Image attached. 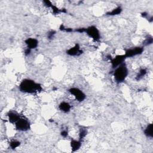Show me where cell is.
Returning a JSON list of instances; mask_svg holds the SVG:
<instances>
[{
  "instance_id": "obj_14",
  "label": "cell",
  "mask_w": 153,
  "mask_h": 153,
  "mask_svg": "<svg viewBox=\"0 0 153 153\" xmlns=\"http://www.w3.org/2000/svg\"><path fill=\"white\" fill-rule=\"evenodd\" d=\"M122 12V8L121 7H117L113 9L111 11H109L106 13V15L108 16H116L121 14Z\"/></svg>"
},
{
  "instance_id": "obj_13",
  "label": "cell",
  "mask_w": 153,
  "mask_h": 153,
  "mask_svg": "<svg viewBox=\"0 0 153 153\" xmlns=\"http://www.w3.org/2000/svg\"><path fill=\"white\" fill-rule=\"evenodd\" d=\"M153 127H152V124L150 123L148 124L146 127H145L144 130V134L148 137L152 138L153 136Z\"/></svg>"
},
{
  "instance_id": "obj_7",
  "label": "cell",
  "mask_w": 153,
  "mask_h": 153,
  "mask_svg": "<svg viewBox=\"0 0 153 153\" xmlns=\"http://www.w3.org/2000/svg\"><path fill=\"white\" fill-rule=\"evenodd\" d=\"M126 59V58L124 54L117 55L115 57L111 58L110 60H111L112 68V69H115L119 65H120L121 64L124 63Z\"/></svg>"
},
{
  "instance_id": "obj_20",
  "label": "cell",
  "mask_w": 153,
  "mask_h": 153,
  "mask_svg": "<svg viewBox=\"0 0 153 153\" xmlns=\"http://www.w3.org/2000/svg\"><path fill=\"white\" fill-rule=\"evenodd\" d=\"M60 134L63 137H66L68 136V131L67 130H63L61 131Z\"/></svg>"
},
{
  "instance_id": "obj_15",
  "label": "cell",
  "mask_w": 153,
  "mask_h": 153,
  "mask_svg": "<svg viewBox=\"0 0 153 153\" xmlns=\"http://www.w3.org/2000/svg\"><path fill=\"white\" fill-rule=\"evenodd\" d=\"M147 73V71L146 69L145 68H142L139 70V73L137 74V75L136 76V80H140V79H142Z\"/></svg>"
},
{
  "instance_id": "obj_11",
  "label": "cell",
  "mask_w": 153,
  "mask_h": 153,
  "mask_svg": "<svg viewBox=\"0 0 153 153\" xmlns=\"http://www.w3.org/2000/svg\"><path fill=\"white\" fill-rule=\"evenodd\" d=\"M59 109L64 113H68L71 109V105L69 103L63 101L59 105Z\"/></svg>"
},
{
  "instance_id": "obj_9",
  "label": "cell",
  "mask_w": 153,
  "mask_h": 153,
  "mask_svg": "<svg viewBox=\"0 0 153 153\" xmlns=\"http://www.w3.org/2000/svg\"><path fill=\"white\" fill-rule=\"evenodd\" d=\"M25 42L27 46V48L30 49L31 50L33 49H35L38 46L39 41L37 39L34 38H28L25 39Z\"/></svg>"
},
{
  "instance_id": "obj_3",
  "label": "cell",
  "mask_w": 153,
  "mask_h": 153,
  "mask_svg": "<svg viewBox=\"0 0 153 153\" xmlns=\"http://www.w3.org/2000/svg\"><path fill=\"white\" fill-rule=\"evenodd\" d=\"M16 129L21 131H26L30 129V124L29 120L25 118L20 117L18 121L14 124Z\"/></svg>"
},
{
  "instance_id": "obj_4",
  "label": "cell",
  "mask_w": 153,
  "mask_h": 153,
  "mask_svg": "<svg viewBox=\"0 0 153 153\" xmlns=\"http://www.w3.org/2000/svg\"><path fill=\"white\" fill-rule=\"evenodd\" d=\"M85 32L91 38L95 41H98L100 39V33L97 27L94 25L90 26L85 28Z\"/></svg>"
},
{
  "instance_id": "obj_5",
  "label": "cell",
  "mask_w": 153,
  "mask_h": 153,
  "mask_svg": "<svg viewBox=\"0 0 153 153\" xmlns=\"http://www.w3.org/2000/svg\"><path fill=\"white\" fill-rule=\"evenodd\" d=\"M68 91L71 94L73 95L78 102H83L86 98V94L79 88L71 87L68 90Z\"/></svg>"
},
{
  "instance_id": "obj_17",
  "label": "cell",
  "mask_w": 153,
  "mask_h": 153,
  "mask_svg": "<svg viewBox=\"0 0 153 153\" xmlns=\"http://www.w3.org/2000/svg\"><path fill=\"white\" fill-rule=\"evenodd\" d=\"M20 145V142L18 140H11L10 142V147L11 148V149H15L17 148H18L19 146Z\"/></svg>"
},
{
  "instance_id": "obj_6",
  "label": "cell",
  "mask_w": 153,
  "mask_h": 153,
  "mask_svg": "<svg viewBox=\"0 0 153 153\" xmlns=\"http://www.w3.org/2000/svg\"><path fill=\"white\" fill-rule=\"evenodd\" d=\"M143 47H134L131 48H128L126 50L125 53L124 54L126 58L132 57L136 56L141 54L143 51Z\"/></svg>"
},
{
  "instance_id": "obj_16",
  "label": "cell",
  "mask_w": 153,
  "mask_h": 153,
  "mask_svg": "<svg viewBox=\"0 0 153 153\" xmlns=\"http://www.w3.org/2000/svg\"><path fill=\"white\" fill-rule=\"evenodd\" d=\"M87 134V130L85 128H81L79 130V140H80L81 141L84 139V137L86 136Z\"/></svg>"
},
{
  "instance_id": "obj_18",
  "label": "cell",
  "mask_w": 153,
  "mask_h": 153,
  "mask_svg": "<svg viewBox=\"0 0 153 153\" xmlns=\"http://www.w3.org/2000/svg\"><path fill=\"white\" fill-rule=\"evenodd\" d=\"M152 41H153V39H152V37H148L147 38L145 41H144V45H150L152 43Z\"/></svg>"
},
{
  "instance_id": "obj_10",
  "label": "cell",
  "mask_w": 153,
  "mask_h": 153,
  "mask_svg": "<svg viewBox=\"0 0 153 153\" xmlns=\"http://www.w3.org/2000/svg\"><path fill=\"white\" fill-rule=\"evenodd\" d=\"M8 121L11 124H15L20 118V115L14 111H9L7 114Z\"/></svg>"
},
{
  "instance_id": "obj_22",
  "label": "cell",
  "mask_w": 153,
  "mask_h": 153,
  "mask_svg": "<svg viewBox=\"0 0 153 153\" xmlns=\"http://www.w3.org/2000/svg\"><path fill=\"white\" fill-rule=\"evenodd\" d=\"M30 52H31V50L29 49V48H27L25 50V55H26V56L30 54Z\"/></svg>"
},
{
  "instance_id": "obj_1",
  "label": "cell",
  "mask_w": 153,
  "mask_h": 153,
  "mask_svg": "<svg viewBox=\"0 0 153 153\" xmlns=\"http://www.w3.org/2000/svg\"><path fill=\"white\" fill-rule=\"evenodd\" d=\"M42 85L31 79H24L19 85V90L27 94H34L41 91Z\"/></svg>"
},
{
  "instance_id": "obj_19",
  "label": "cell",
  "mask_w": 153,
  "mask_h": 153,
  "mask_svg": "<svg viewBox=\"0 0 153 153\" xmlns=\"http://www.w3.org/2000/svg\"><path fill=\"white\" fill-rule=\"evenodd\" d=\"M56 34V31L54 30H50L48 34H47V37L48 39H53L54 38V36Z\"/></svg>"
},
{
  "instance_id": "obj_8",
  "label": "cell",
  "mask_w": 153,
  "mask_h": 153,
  "mask_svg": "<svg viewBox=\"0 0 153 153\" xmlns=\"http://www.w3.org/2000/svg\"><path fill=\"white\" fill-rule=\"evenodd\" d=\"M83 53L78 44H76L74 47L70 48L66 51V54L70 56H78Z\"/></svg>"
},
{
  "instance_id": "obj_12",
  "label": "cell",
  "mask_w": 153,
  "mask_h": 153,
  "mask_svg": "<svg viewBox=\"0 0 153 153\" xmlns=\"http://www.w3.org/2000/svg\"><path fill=\"white\" fill-rule=\"evenodd\" d=\"M71 148L72 152H75L78 151L81 146V141L80 140L73 139L70 142Z\"/></svg>"
},
{
  "instance_id": "obj_2",
  "label": "cell",
  "mask_w": 153,
  "mask_h": 153,
  "mask_svg": "<svg viewBox=\"0 0 153 153\" xmlns=\"http://www.w3.org/2000/svg\"><path fill=\"white\" fill-rule=\"evenodd\" d=\"M128 74V70L125 62L123 63L115 69L113 73L114 78L116 82L121 83L125 81Z\"/></svg>"
},
{
  "instance_id": "obj_21",
  "label": "cell",
  "mask_w": 153,
  "mask_h": 153,
  "mask_svg": "<svg viewBox=\"0 0 153 153\" xmlns=\"http://www.w3.org/2000/svg\"><path fill=\"white\" fill-rule=\"evenodd\" d=\"M85 28H79V29H77L75 30V32H79V33H83V32H85Z\"/></svg>"
}]
</instances>
